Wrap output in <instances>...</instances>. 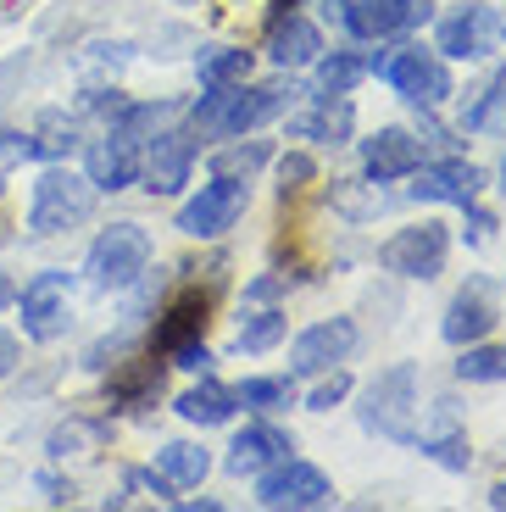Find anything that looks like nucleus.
<instances>
[{
	"label": "nucleus",
	"mask_w": 506,
	"mask_h": 512,
	"mask_svg": "<svg viewBox=\"0 0 506 512\" xmlns=\"http://www.w3.org/2000/svg\"><path fill=\"white\" fill-rule=\"evenodd\" d=\"M501 45V12L495 6H456L451 17H440L434 28V51L456 56V62H479Z\"/></svg>",
	"instance_id": "12"
},
{
	"label": "nucleus",
	"mask_w": 506,
	"mask_h": 512,
	"mask_svg": "<svg viewBox=\"0 0 506 512\" xmlns=\"http://www.w3.org/2000/svg\"><path fill=\"white\" fill-rule=\"evenodd\" d=\"M73 117H62V112H45L39 117V134H34V156H51V162H62L67 151H73Z\"/></svg>",
	"instance_id": "32"
},
{
	"label": "nucleus",
	"mask_w": 506,
	"mask_h": 512,
	"mask_svg": "<svg viewBox=\"0 0 506 512\" xmlns=\"http://www.w3.org/2000/svg\"><path fill=\"white\" fill-rule=\"evenodd\" d=\"M284 329H290V323H284V312H279V307H267V312H256V318L240 323V340H234V346L256 357V351H273V346H279Z\"/></svg>",
	"instance_id": "30"
},
{
	"label": "nucleus",
	"mask_w": 506,
	"mask_h": 512,
	"mask_svg": "<svg viewBox=\"0 0 506 512\" xmlns=\"http://www.w3.org/2000/svg\"><path fill=\"white\" fill-rule=\"evenodd\" d=\"M240 212H245V179H217L212 173V184H201L190 201L178 206V234L217 240V234H228L240 223Z\"/></svg>",
	"instance_id": "9"
},
{
	"label": "nucleus",
	"mask_w": 506,
	"mask_h": 512,
	"mask_svg": "<svg viewBox=\"0 0 506 512\" xmlns=\"http://www.w3.org/2000/svg\"><path fill=\"white\" fill-rule=\"evenodd\" d=\"M6 295H12V284H0V301H6Z\"/></svg>",
	"instance_id": "44"
},
{
	"label": "nucleus",
	"mask_w": 506,
	"mask_h": 512,
	"mask_svg": "<svg viewBox=\"0 0 506 512\" xmlns=\"http://www.w3.org/2000/svg\"><path fill=\"white\" fill-rule=\"evenodd\" d=\"M351 390H356L351 373H345V368H329V379H317L312 390H306V407H312V412H334L345 396H351Z\"/></svg>",
	"instance_id": "35"
},
{
	"label": "nucleus",
	"mask_w": 506,
	"mask_h": 512,
	"mask_svg": "<svg viewBox=\"0 0 506 512\" xmlns=\"http://www.w3.org/2000/svg\"><path fill=\"white\" fill-rule=\"evenodd\" d=\"M23 162H34V134H23V128H0V190L23 173Z\"/></svg>",
	"instance_id": "33"
},
{
	"label": "nucleus",
	"mask_w": 506,
	"mask_h": 512,
	"mask_svg": "<svg viewBox=\"0 0 506 512\" xmlns=\"http://www.w3.org/2000/svg\"><path fill=\"white\" fill-rule=\"evenodd\" d=\"M456 379L462 384H501L506 379V346H484V340L462 346V357H456Z\"/></svg>",
	"instance_id": "28"
},
{
	"label": "nucleus",
	"mask_w": 506,
	"mask_h": 512,
	"mask_svg": "<svg viewBox=\"0 0 506 512\" xmlns=\"http://www.w3.org/2000/svg\"><path fill=\"white\" fill-rule=\"evenodd\" d=\"M173 362L178 368H190V373H206L212 368V351H206V340H184V346L173 351Z\"/></svg>",
	"instance_id": "37"
},
{
	"label": "nucleus",
	"mask_w": 506,
	"mask_h": 512,
	"mask_svg": "<svg viewBox=\"0 0 506 512\" xmlns=\"http://www.w3.org/2000/svg\"><path fill=\"white\" fill-rule=\"evenodd\" d=\"M84 440H89L84 423H67V429H56V435H51V457H67V451L84 446Z\"/></svg>",
	"instance_id": "38"
},
{
	"label": "nucleus",
	"mask_w": 506,
	"mask_h": 512,
	"mask_svg": "<svg viewBox=\"0 0 506 512\" xmlns=\"http://www.w3.org/2000/svg\"><path fill=\"white\" fill-rule=\"evenodd\" d=\"M412 446L423 451L429 462H440L445 474H468L473 468V446H468V429L456 423V412H445V401H440V429H423Z\"/></svg>",
	"instance_id": "22"
},
{
	"label": "nucleus",
	"mask_w": 506,
	"mask_h": 512,
	"mask_svg": "<svg viewBox=\"0 0 506 512\" xmlns=\"http://www.w3.org/2000/svg\"><path fill=\"white\" fill-rule=\"evenodd\" d=\"M195 73H201V84H245L251 78V51H240V45H206L195 56Z\"/></svg>",
	"instance_id": "26"
},
{
	"label": "nucleus",
	"mask_w": 506,
	"mask_h": 512,
	"mask_svg": "<svg viewBox=\"0 0 506 512\" xmlns=\"http://www.w3.org/2000/svg\"><path fill=\"white\" fill-rule=\"evenodd\" d=\"M501 39H506V12H501Z\"/></svg>",
	"instance_id": "46"
},
{
	"label": "nucleus",
	"mask_w": 506,
	"mask_h": 512,
	"mask_svg": "<svg viewBox=\"0 0 506 512\" xmlns=\"http://www.w3.org/2000/svg\"><path fill=\"white\" fill-rule=\"evenodd\" d=\"M490 507L506 512V479H495V485H490Z\"/></svg>",
	"instance_id": "42"
},
{
	"label": "nucleus",
	"mask_w": 506,
	"mask_h": 512,
	"mask_svg": "<svg viewBox=\"0 0 506 512\" xmlns=\"http://www.w3.org/2000/svg\"><path fill=\"white\" fill-rule=\"evenodd\" d=\"M156 474H162L173 490H190V485H201V479L212 474V457H206L201 446H190V440H173V446L156 451Z\"/></svg>",
	"instance_id": "24"
},
{
	"label": "nucleus",
	"mask_w": 506,
	"mask_h": 512,
	"mask_svg": "<svg viewBox=\"0 0 506 512\" xmlns=\"http://www.w3.org/2000/svg\"><path fill=\"white\" fill-rule=\"evenodd\" d=\"M317 90L323 95H351L356 84L367 78V62L356 51H334V56H317Z\"/></svg>",
	"instance_id": "27"
},
{
	"label": "nucleus",
	"mask_w": 506,
	"mask_h": 512,
	"mask_svg": "<svg viewBox=\"0 0 506 512\" xmlns=\"http://www.w3.org/2000/svg\"><path fill=\"white\" fill-rule=\"evenodd\" d=\"M356 351V323L351 318H323L290 340V373H329Z\"/></svg>",
	"instance_id": "14"
},
{
	"label": "nucleus",
	"mask_w": 506,
	"mask_h": 512,
	"mask_svg": "<svg viewBox=\"0 0 506 512\" xmlns=\"http://www.w3.org/2000/svg\"><path fill=\"white\" fill-rule=\"evenodd\" d=\"M173 412L184 423H201V429H217V423H228L234 412H240V396L228 390V384H217V379H201L195 390H184V396L173 401Z\"/></svg>",
	"instance_id": "23"
},
{
	"label": "nucleus",
	"mask_w": 506,
	"mask_h": 512,
	"mask_svg": "<svg viewBox=\"0 0 506 512\" xmlns=\"http://www.w3.org/2000/svg\"><path fill=\"white\" fill-rule=\"evenodd\" d=\"M356 39H384V34H401L412 17L423 12V0H334ZM329 6V12H334Z\"/></svg>",
	"instance_id": "20"
},
{
	"label": "nucleus",
	"mask_w": 506,
	"mask_h": 512,
	"mask_svg": "<svg viewBox=\"0 0 506 512\" xmlns=\"http://www.w3.org/2000/svg\"><path fill=\"white\" fill-rule=\"evenodd\" d=\"M206 312H212V301H206L201 290L173 295V301H167V312L156 318V329H151V346L162 351V357H173L184 340H201V334H206Z\"/></svg>",
	"instance_id": "21"
},
{
	"label": "nucleus",
	"mask_w": 506,
	"mask_h": 512,
	"mask_svg": "<svg viewBox=\"0 0 506 512\" xmlns=\"http://www.w3.org/2000/svg\"><path fill=\"white\" fill-rule=\"evenodd\" d=\"M67 301H73V279H67L62 268L51 273H34V279L23 284V295H17V318H23V334L28 340H56V334L67 329Z\"/></svg>",
	"instance_id": "11"
},
{
	"label": "nucleus",
	"mask_w": 506,
	"mask_h": 512,
	"mask_svg": "<svg viewBox=\"0 0 506 512\" xmlns=\"http://www.w3.org/2000/svg\"><path fill=\"white\" fill-rule=\"evenodd\" d=\"M39 490H51L45 501H56V507H62V501H73V485H62V479H51V474H39Z\"/></svg>",
	"instance_id": "40"
},
{
	"label": "nucleus",
	"mask_w": 506,
	"mask_h": 512,
	"mask_svg": "<svg viewBox=\"0 0 506 512\" xmlns=\"http://www.w3.org/2000/svg\"><path fill=\"white\" fill-rule=\"evenodd\" d=\"M290 134L295 140H317V145H345L356 134V106L345 101V95H312V106L306 112L290 117Z\"/></svg>",
	"instance_id": "19"
},
{
	"label": "nucleus",
	"mask_w": 506,
	"mask_h": 512,
	"mask_svg": "<svg viewBox=\"0 0 506 512\" xmlns=\"http://www.w3.org/2000/svg\"><path fill=\"white\" fill-rule=\"evenodd\" d=\"M501 190H506V156H501Z\"/></svg>",
	"instance_id": "43"
},
{
	"label": "nucleus",
	"mask_w": 506,
	"mask_h": 512,
	"mask_svg": "<svg viewBox=\"0 0 506 512\" xmlns=\"http://www.w3.org/2000/svg\"><path fill=\"white\" fill-rule=\"evenodd\" d=\"M145 268H151V234L140 223H112V229H101L95 245H89V262H84L95 290H128Z\"/></svg>",
	"instance_id": "5"
},
{
	"label": "nucleus",
	"mask_w": 506,
	"mask_h": 512,
	"mask_svg": "<svg viewBox=\"0 0 506 512\" xmlns=\"http://www.w3.org/2000/svg\"><path fill=\"white\" fill-rule=\"evenodd\" d=\"M256 501L273 507V512H284V507H329L334 485H329L323 468H312V462H301V457H284V462H273V468L256 474Z\"/></svg>",
	"instance_id": "8"
},
{
	"label": "nucleus",
	"mask_w": 506,
	"mask_h": 512,
	"mask_svg": "<svg viewBox=\"0 0 506 512\" xmlns=\"http://www.w3.org/2000/svg\"><path fill=\"white\" fill-rule=\"evenodd\" d=\"M295 451V440L284 435V429H273V423H251L245 435H234V446H228L223 468L234 479H256L262 468H273V462H284Z\"/></svg>",
	"instance_id": "18"
},
{
	"label": "nucleus",
	"mask_w": 506,
	"mask_h": 512,
	"mask_svg": "<svg viewBox=\"0 0 506 512\" xmlns=\"http://www.w3.org/2000/svg\"><path fill=\"white\" fill-rule=\"evenodd\" d=\"M445 256H451V229L434 223V218L412 223V229H395L390 240L379 245L384 273H395V279H434V273L445 268Z\"/></svg>",
	"instance_id": "6"
},
{
	"label": "nucleus",
	"mask_w": 506,
	"mask_h": 512,
	"mask_svg": "<svg viewBox=\"0 0 506 512\" xmlns=\"http://www.w3.org/2000/svg\"><path fill=\"white\" fill-rule=\"evenodd\" d=\"M195 128H156L145 140V156H140V179L151 195H178L190 184V167H195Z\"/></svg>",
	"instance_id": "10"
},
{
	"label": "nucleus",
	"mask_w": 506,
	"mask_h": 512,
	"mask_svg": "<svg viewBox=\"0 0 506 512\" xmlns=\"http://www.w3.org/2000/svg\"><path fill=\"white\" fill-rule=\"evenodd\" d=\"M367 73L384 78V84L412 106H445L451 101V67H445L440 51H423V45H395V51L373 56Z\"/></svg>",
	"instance_id": "4"
},
{
	"label": "nucleus",
	"mask_w": 506,
	"mask_h": 512,
	"mask_svg": "<svg viewBox=\"0 0 506 512\" xmlns=\"http://www.w3.org/2000/svg\"><path fill=\"white\" fill-rule=\"evenodd\" d=\"M279 290H284V279H256V284H245V295H251V301H273Z\"/></svg>",
	"instance_id": "39"
},
{
	"label": "nucleus",
	"mask_w": 506,
	"mask_h": 512,
	"mask_svg": "<svg viewBox=\"0 0 506 512\" xmlns=\"http://www.w3.org/2000/svg\"><path fill=\"white\" fill-rule=\"evenodd\" d=\"M412 201H434V206H473L484 190V173L468 156H445V162H423L412 173Z\"/></svg>",
	"instance_id": "13"
},
{
	"label": "nucleus",
	"mask_w": 506,
	"mask_h": 512,
	"mask_svg": "<svg viewBox=\"0 0 506 512\" xmlns=\"http://www.w3.org/2000/svg\"><path fill=\"white\" fill-rule=\"evenodd\" d=\"M290 6H295V0H279V12H290Z\"/></svg>",
	"instance_id": "45"
},
{
	"label": "nucleus",
	"mask_w": 506,
	"mask_h": 512,
	"mask_svg": "<svg viewBox=\"0 0 506 512\" xmlns=\"http://www.w3.org/2000/svg\"><path fill=\"white\" fill-rule=\"evenodd\" d=\"M495 323H501V307H495L490 279H468L451 295V307H445V318H440V334L451 346H473V340H484Z\"/></svg>",
	"instance_id": "15"
},
{
	"label": "nucleus",
	"mask_w": 506,
	"mask_h": 512,
	"mask_svg": "<svg viewBox=\"0 0 506 512\" xmlns=\"http://www.w3.org/2000/svg\"><path fill=\"white\" fill-rule=\"evenodd\" d=\"M162 396V362H128L112 373V407H151Z\"/></svg>",
	"instance_id": "25"
},
{
	"label": "nucleus",
	"mask_w": 506,
	"mask_h": 512,
	"mask_svg": "<svg viewBox=\"0 0 506 512\" xmlns=\"http://www.w3.org/2000/svg\"><path fill=\"white\" fill-rule=\"evenodd\" d=\"M356 418H362L367 435L412 446L418 440V362H395L379 379H367L362 401H356Z\"/></svg>",
	"instance_id": "2"
},
{
	"label": "nucleus",
	"mask_w": 506,
	"mask_h": 512,
	"mask_svg": "<svg viewBox=\"0 0 506 512\" xmlns=\"http://www.w3.org/2000/svg\"><path fill=\"white\" fill-rule=\"evenodd\" d=\"M312 179H317V162H312L306 151H284V156H279V190H284V195L306 190Z\"/></svg>",
	"instance_id": "36"
},
{
	"label": "nucleus",
	"mask_w": 506,
	"mask_h": 512,
	"mask_svg": "<svg viewBox=\"0 0 506 512\" xmlns=\"http://www.w3.org/2000/svg\"><path fill=\"white\" fill-rule=\"evenodd\" d=\"M95 212V184L89 173H73V167L51 162L39 173L34 195H28V229L34 234H67Z\"/></svg>",
	"instance_id": "3"
},
{
	"label": "nucleus",
	"mask_w": 506,
	"mask_h": 512,
	"mask_svg": "<svg viewBox=\"0 0 506 512\" xmlns=\"http://www.w3.org/2000/svg\"><path fill=\"white\" fill-rule=\"evenodd\" d=\"M290 95H301L290 78H273V84H206V95L190 106V128L195 140H240L251 128L273 123L290 106Z\"/></svg>",
	"instance_id": "1"
},
{
	"label": "nucleus",
	"mask_w": 506,
	"mask_h": 512,
	"mask_svg": "<svg viewBox=\"0 0 506 512\" xmlns=\"http://www.w3.org/2000/svg\"><path fill=\"white\" fill-rule=\"evenodd\" d=\"M423 167V140L412 128H379L373 140H362V173L373 184H395V179H412Z\"/></svg>",
	"instance_id": "16"
},
{
	"label": "nucleus",
	"mask_w": 506,
	"mask_h": 512,
	"mask_svg": "<svg viewBox=\"0 0 506 512\" xmlns=\"http://www.w3.org/2000/svg\"><path fill=\"white\" fill-rule=\"evenodd\" d=\"M12 368H17V340H12L6 329H0V379H6Z\"/></svg>",
	"instance_id": "41"
},
{
	"label": "nucleus",
	"mask_w": 506,
	"mask_h": 512,
	"mask_svg": "<svg viewBox=\"0 0 506 512\" xmlns=\"http://www.w3.org/2000/svg\"><path fill=\"white\" fill-rule=\"evenodd\" d=\"M267 156H273V145H267V140L223 145V151L212 156V173H217V179H245V184H251V173H256V167H267Z\"/></svg>",
	"instance_id": "29"
},
{
	"label": "nucleus",
	"mask_w": 506,
	"mask_h": 512,
	"mask_svg": "<svg viewBox=\"0 0 506 512\" xmlns=\"http://www.w3.org/2000/svg\"><path fill=\"white\" fill-rule=\"evenodd\" d=\"M501 106H506V73H495L490 84H484V95H479V101H473L468 112H462V128H473V134H479V128H490Z\"/></svg>",
	"instance_id": "34"
},
{
	"label": "nucleus",
	"mask_w": 506,
	"mask_h": 512,
	"mask_svg": "<svg viewBox=\"0 0 506 512\" xmlns=\"http://www.w3.org/2000/svg\"><path fill=\"white\" fill-rule=\"evenodd\" d=\"M140 156H145V134L117 112L101 140L89 145V184L95 190H128V184H140Z\"/></svg>",
	"instance_id": "7"
},
{
	"label": "nucleus",
	"mask_w": 506,
	"mask_h": 512,
	"mask_svg": "<svg viewBox=\"0 0 506 512\" xmlns=\"http://www.w3.org/2000/svg\"><path fill=\"white\" fill-rule=\"evenodd\" d=\"M323 56V34H317L312 17L301 12H279L273 28H267V62L279 73H295V67H312Z\"/></svg>",
	"instance_id": "17"
},
{
	"label": "nucleus",
	"mask_w": 506,
	"mask_h": 512,
	"mask_svg": "<svg viewBox=\"0 0 506 512\" xmlns=\"http://www.w3.org/2000/svg\"><path fill=\"white\" fill-rule=\"evenodd\" d=\"M234 396H240V407H251V412H279V407L295 401V384L290 379H245Z\"/></svg>",
	"instance_id": "31"
}]
</instances>
